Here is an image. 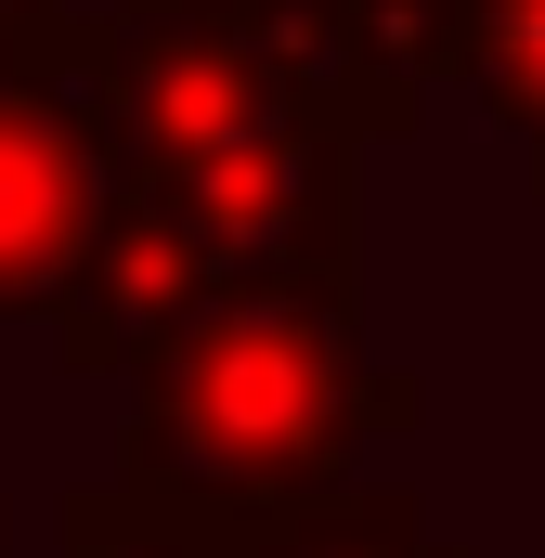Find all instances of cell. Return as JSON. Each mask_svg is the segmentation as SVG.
Instances as JSON below:
<instances>
[{
	"label": "cell",
	"instance_id": "obj_1",
	"mask_svg": "<svg viewBox=\"0 0 545 558\" xmlns=\"http://www.w3.org/2000/svg\"><path fill=\"white\" fill-rule=\"evenodd\" d=\"M428 416L403 364H377L351 286H234L195 338H169L131 377L118 481L182 520H286L338 481H364L377 441Z\"/></svg>",
	"mask_w": 545,
	"mask_h": 558
},
{
	"label": "cell",
	"instance_id": "obj_2",
	"mask_svg": "<svg viewBox=\"0 0 545 558\" xmlns=\"http://www.w3.org/2000/svg\"><path fill=\"white\" fill-rule=\"evenodd\" d=\"M118 169H131V143H118V26L65 0L0 65V312H52L78 286L105 208H118Z\"/></svg>",
	"mask_w": 545,
	"mask_h": 558
},
{
	"label": "cell",
	"instance_id": "obj_3",
	"mask_svg": "<svg viewBox=\"0 0 545 558\" xmlns=\"http://www.w3.org/2000/svg\"><path fill=\"white\" fill-rule=\"evenodd\" d=\"M118 26V143L131 182H195L247 143L299 131V105L272 92L247 52V0H105Z\"/></svg>",
	"mask_w": 545,
	"mask_h": 558
},
{
	"label": "cell",
	"instance_id": "obj_4",
	"mask_svg": "<svg viewBox=\"0 0 545 558\" xmlns=\"http://www.w3.org/2000/svg\"><path fill=\"white\" fill-rule=\"evenodd\" d=\"M143 195H169L195 221L221 286H351V247H364V143L325 118L247 143L195 182H143Z\"/></svg>",
	"mask_w": 545,
	"mask_h": 558
},
{
	"label": "cell",
	"instance_id": "obj_5",
	"mask_svg": "<svg viewBox=\"0 0 545 558\" xmlns=\"http://www.w3.org/2000/svg\"><path fill=\"white\" fill-rule=\"evenodd\" d=\"M221 299H234V286L195 247V221L118 169V208H105L92 260H78V286H65L39 325H52V364H65V377H143V364H156L169 338H195Z\"/></svg>",
	"mask_w": 545,
	"mask_h": 558
},
{
	"label": "cell",
	"instance_id": "obj_6",
	"mask_svg": "<svg viewBox=\"0 0 545 558\" xmlns=\"http://www.w3.org/2000/svg\"><path fill=\"white\" fill-rule=\"evenodd\" d=\"M364 39L403 92L468 78L494 131L533 143V182H545V0H364Z\"/></svg>",
	"mask_w": 545,
	"mask_h": 558
},
{
	"label": "cell",
	"instance_id": "obj_7",
	"mask_svg": "<svg viewBox=\"0 0 545 558\" xmlns=\"http://www.w3.org/2000/svg\"><path fill=\"white\" fill-rule=\"evenodd\" d=\"M247 52L272 65V92L299 105V118H325V131L351 143H390L415 131V105L390 65H377V39H364V0H247Z\"/></svg>",
	"mask_w": 545,
	"mask_h": 558
},
{
	"label": "cell",
	"instance_id": "obj_8",
	"mask_svg": "<svg viewBox=\"0 0 545 558\" xmlns=\"http://www.w3.org/2000/svg\"><path fill=\"white\" fill-rule=\"evenodd\" d=\"M234 558H455V546L428 533V507L403 481H338V494H312L286 520H247Z\"/></svg>",
	"mask_w": 545,
	"mask_h": 558
},
{
	"label": "cell",
	"instance_id": "obj_9",
	"mask_svg": "<svg viewBox=\"0 0 545 558\" xmlns=\"http://www.w3.org/2000/svg\"><path fill=\"white\" fill-rule=\"evenodd\" d=\"M52 533H65V558H234V533H221V520L156 507V494H131L118 468H105V481H78Z\"/></svg>",
	"mask_w": 545,
	"mask_h": 558
},
{
	"label": "cell",
	"instance_id": "obj_10",
	"mask_svg": "<svg viewBox=\"0 0 545 558\" xmlns=\"http://www.w3.org/2000/svg\"><path fill=\"white\" fill-rule=\"evenodd\" d=\"M52 13H65V0H0V26H52Z\"/></svg>",
	"mask_w": 545,
	"mask_h": 558
}]
</instances>
